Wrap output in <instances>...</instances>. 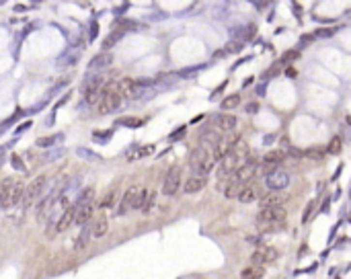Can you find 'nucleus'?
<instances>
[{"mask_svg":"<svg viewBox=\"0 0 351 279\" xmlns=\"http://www.w3.org/2000/svg\"><path fill=\"white\" fill-rule=\"evenodd\" d=\"M277 259V250L271 247H259L253 255H251V265L253 267H265L267 263Z\"/></svg>","mask_w":351,"mask_h":279,"instance_id":"nucleus-10","label":"nucleus"},{"mask_svg":"<svg viewBox=\"0 0 351 279\" xmlns=\"http://www.w3.org/2000/svg\"><path fill=\"white\" fill-rule=\"evenodd\" d=\"M286 207H271V209H261L257 216V222H269V224H281L286 220Z\"/></svg>","mask_w":351,"mask_h":279,"instance_id":"nucleus-12","label":"nucleus"},{"mask_svg":"<svg viewBox=\"0 0 351 279\" xmlns=\"http://www.w3.org/2000/svg\"><path fill=\"white\" fill-rule=\"evenodd\" d=\"M60 197V191H56V193H51L49 197H46L44 202L39 203V207H37V220L39 222H44L46 220V216L49 214V209H51V205L56 203V199Z\"/></svg>","mask_w":351,"mask_h":279,"instance_id":"nucleus-24","label":"nucleus"},{"mask_svg":"<svg viewBox=\"0 0 351 279\" xmlns=\"http://www.w3.org/2000/svg\"><path fill=\"white\" fill-rule=\"evenodd\" d=\"M122 91H119V84L115 82H107L103 84V91H101V97L97 103V111L99 115H109V113H115L119 107H122Z\"/></svg>","mask_w":351,"mask_h":279,"instance_id":"nucleus-1","label":"nucleus"},{"mask_svg":"<svg viewBox=\"0 0 351 279\" xmlns=\"http://www.w3.org/2000/svg\"><path fill=\"white\" fill-rule=\"evenodd\" d=\"M189 162H191L193 172L205 174V177H208V172L214 169V164H216V160H214L212 152L208 150V148H203V146H195V148H193V150H191V156H189Z\"/></svg>","mask_w":351,"mask_h":279,"instance_id":"nucleus-3","label":"nucleus"},{"mask_svg":"<svg viewBox=\"0 0 351 279\" xmlns=\"http://www.w3.org/2000/svg\"><path fill=\"white\" fill-rule=\"evenodd\" d=\"M238 105H241V97H238V94H230V97H226L222 101V109L230 111V109H236Z\"/></svg>","mask_w":351,"mask_h":279,"instance_id":"nucleus-32","label":"nucleus"},{"mask_svg":"<svg viewBox=\"0 0 351 279\" xmlns=\"http://www.w3.org/2000/svg\"><path fill=\"white\" fill-rule=\"evenodd\" d=\"M263 271H265L263 267H253L251 265V267H246L244 271L241 273V279H261L263 277Z\"/></svg>","mask_w":351,"mask_h":279,"instance_id":"nucleus-30","label":"nucleus"},{"mask_svg":"<svg viewBox=\"0 0 351 279\" xmlns=\"http://www.w3.org/2000/svg\"><path fill=\"white\" fill-rule=\"evenodd\" d=\"M148 191L144 189L142 185H132L125 189V193L122 195V202H119V207H117V216H125L127 212L132 209H140L142 203H144V197H146Z\"/></svg>","mask_w":351,"mask_h":279,"instance_id":"nucleus-2","label":"nucleus"},{"mask_svg":"<svg viewBox=\"0 0 351 279\" xmlns=\"http://www.w3.org/2000/svg\"><path fill=\"white\" fill-rule=\"evenodd\" d=\"M11 164H13V169L21 170V172H25V170H27V167H25V164H23V160H21V156H16V154H13V156H11Z\"/></svg>","mask_w":351,"mask_h":279,"instance_id":"nucleus-38","label":"nucleus"},{"mask_svg":"<svg viewBox=\"0 0 351 279\" xmlns=\"http://www.w3.org/2000/svg\"><path fill=\"white\" fill-rule=\"evenodd\" d=\"M243 49V43L241 41H230L226 46V54H236V51Z\"/></svg>","mask_w":351,"mask_h":279,"instance_id":"nucleus-39","label":"nucleus"},{"mask_svg":"<svg viewBox=\"0 0 351 279\" xmlns=\"http://www.w3.org/2000/svg\"><path fill=\"white\" fill-rule=\"evenodd\" d=\"M97 29H99L97 27V21H91V41L97 37Z\"/></svg>","mask_w":351,"mask_h":279,"instance_id":"nucleus-44","label":"nucleus"},{"mask_svg":"<svg viewBox=\"0 0 351 279\" xmlns=\"http://www.w3.org/2000/svg\"><path fill=\"white\" fill-rule=\"evenodd\" d=\"M76 212H78V209H76V205H74V203H72L70 207H68V209H64V214L60 216V220L56 222V232H58V234L66 232V230L74 224V220H76Z\"/></svg>","mask_w":351,"mask_h":279,"instance_id":"nucleus-15","label":"nucleus"},{"mask_svg":"<svg viewBox=\"0 0 351 279\" xmlns=\"http://www.w3.org/2000/svg\"><path fill=\"white\" fill-rule=\"evenodd\" d=\"M257 172H259V162L253 160V158H249L241 169H238V170L232 174V179L238 183V185L244 187V185H251V183L255 181Z\"/></svg>","mask_w":351,"mask_h":279,"instance_id":"nucleus-8","label":"nucleus"},{"mask_svg":"<svg viewBox=\"0 0 351 279\" xmlns=\"http://www.w3.org/2000/svg\"><path fill=\"white\" fill-rule=\"evenodd\" d=\"M95 195H97L95 187H87L84 191H80V193H78V197H76L74 205H76V207H82V205H87V203H92V202H95Z\"/></svg>","mask_w":351,"mask_h":279,"instance_id":"nucleus-26","label":"nucleus"},{"mask_svg":"<svg viewBox=\"0 0 351 279\" xmlns=\"http://www.w3.org/2000/svg\"><path fill=\"white\" fill-rule=\"evenodd\" d=\"M259 197H261V189H259V185L251 183V185H244V187L241 189V193H238V202H241V203H253V202H257Z\"/></svg>","mask_w":351,"mask_h":279,"instance_id":"nucleus-19","label":"nucleus"},{"mask_svg":"<svg viewBox=\"0 0 351 279\" xmlns=\"http://www.w3.org/2000/svg\"><path fill=\"white\" fill-rule=\"evenodd\" d=\"M183 136H185V127H181L179 132H175L173 136H170V140H177V138H183Z\"/></svg>","mask_w":351,"mask_h":279,"instance_id":"nucleus-48","label":"nucleus"},{"mask_svg":"<svg viewBox=\"0 0 351 279\" xmlns=\"http://www.w3.org/2000/svg\"><path fill=\"white\" fill-rule=\"evenodd\" d=\"M101 91H103V78L101 74L91 72L87 74L82 82V93H84V103L87 105H97L99 97H101Z\"/></svg>","mask_w":351,"mask_h":279,"instance_id":"nucleus-5","label":"nucleus"},{"mask_svg":"<svg viewBox=\"0 0 351 279\" xmlns=\"http://www.w3.org/2000/svg\"><path fill=\"white\" fill-rule=\"evenodd\" d=\"M46 189H47V174H39V177H35V179L29 183V187H25L23 205L25 207H31L33 203H37L39 199L44 197Z\"/></svg>","mask_w":351,"mask_h":279,"instance_id":"nucleus-4","label":"nucleus"},{"mask_svg":"<svg viewBox=\"0 0 351 279\" xmlns=\"http://www.w3.org/2000/svg\"><path fill=\"white\" fill-rule=\"evenodd\" d=\"M181 179H183V169L179 164H173L167 170L165 181H162V195H167V197L177 195L179 189H181Z\"/></svg>","mask_w":351,"mask_h":279,"instance_id":"nucleus-6","label":"nucleus"},{"mask_svg":"<svg viewBox=\"0 0 351 279\" xmlns=\"http://www.w3.org/2000/svg\"><path fill=\"white\" fill-rule=\"evenodd\" d=\"M154 152V148L152 146H144V148H138V150H130L127 152V160H138V158H142V156H148V154H152Z\"/></svg>","mask_w":351,"mask_h":279,"instance_id":"nucleus-31","label":"nucleus"},{"mask_svg":"<svg viewBox=\"0 0 351 279\" xmlns=\"http://www.w3.org/2000/svg\"><path fill=\"white\" fill-rule=\"evenodd\" d=\"M296 58H298V51H290V54L284 56V62H292V60H296Z\"/></svg>","mask_w":351,"mask_h":279,"instance_id":"nucleus-46","label":"nucleus"},{"mask_svg":"<svg viewBox=\"0 0 351 279\" xmlns=\"http://www.w3.org/2000/svg\"><path fill=\"white\" fill-rule=\"evenodd\" d=\"M284 228V222L281 224H269V222H257V230L263 234H271V232H279Z\"/></svg>","mask_w":351,"mask_h":279,"instance_id":"nucleus-29","label":"nucleus"},{"mask_svg":"<svg viewBox=\"0 0 351 279\" xmlns=\"http://www.w3.org/2000/svg\"><path fill=\"white\" fill-rule=\"evenodd\" d=\"M64 136L62 134H58V136H46V138H39L37 140V146L39 148H54L58 142H62Z\"/></svg>","mask_w":351,"mask_h":279,"instance_id":"nucleus-28","label":"nucleus"},{"mask_svg":"<svg viewBox=\"0 0 351 279\" xmlns=\"http://www.w3.org/2000/svg\"><path fill=\"white\" fill-rule=\"evenodd\" d=\"M123 33H125V31H122V29H119L117 33H111V35H109V37H107L105 41H103V47H105V51H107V49H111V47H113V46H115V43H117L119 39H122V37H123Z\"/></svg>","mask_w":351,"mask_h":279,"instance_id":"nucleus-33","label":"nucleus"},{"mask_svg":"<svg viewBox=\"0 0 351 279\" xmlns=\"http://www.w3.org/2000/svg\"><path fill=\"white\" fill-rule=\"evenodd\" d=\"M236 117L234 115H228V113H222L214 119V125H216V132L218 134H232L236 129Z\"/></svg>","mask_w":351,"mask_h":279,"instance_id":"nucleus-14","label":"nucleus"},{"mask_svg":"<svg viewBox=\"0 0 351 279\" xmlns=\"http://www.w3.org/2000/svg\"><path fill=\"white\" fill-rule=\"evenodd\" d=\"M218 187L222 189V193H224L226 199H238V193H241V189H243V185H238V183L232 177H230L226 183L218 185Z\"/></svg>","mask_w":351,"mask_h":279,"instance_id":"nucleus-23","label":"nucleus"},{"mask_svg":"<svg viewBox=\"0 0 351 279\" xmlns=\"http://www.w3.org/2000/svg\"><path fill=\"white\" fill-rule=\"evenodd\" d=\"M16 181L13 177H6L2 183H0V207H13V193H15Z\"/></svg>","mask_w":351,"mask_h":279,"instance_id":"nucleus-11","label":"nucleus"},{"mask_svg":"<svg viewBox=\"0 0 351 279\" xmlns=\"http://www.w3.org/2000/svg\"><path fill=\"white\" fill-rule=\"evenodd\" d=\"M205 185H208V177H205V174H199V172H193L189 179H185L183 191L187 195H193V193H199Z\"/></svg>","mask_w":351,"mask_h":279,"instance_id":"nucleus-13","label":"nucleus"},{"mask_svg":"<svg viewBox=\"0 0 351 279\" xmlns=\"http://www.w3.org/2000/svg\"><path fill=\"white\" fill-rule=\"evenodd\" d=\"M339 150H341V140L337 138V140H333V142H331L329 152H339Z\"/></svg>","mask_w":351,"mask_h":279,"instance_id":"nucleus-42","label":"nucleus"},{"mask_svg":"<svg viewBox=\"0 0 351 279\" xmlns=\"http://www.w3.org/2000/svg\"><path fill=\"white\" fill-rule=\"evenodd\" d=\"M238 142H241V136H238V134H234V132L232 134H224L220 138V142L214 146V152H212L214 160H224L226 156L234 150V146Z\"/></svg>","mask_w":351,"mask_h":279,"instance_id":"nucleus-7","label":"nucleus"},{"mask_svg":"<svg viewBox=\"0 0 351 279\" xmlns=\"http://www.w3.org/2000/svg\"><path fill=\"white\" fill-rule=\"evenodd\" d=\"M142 124L140 119H119V125H130V127H138Z\"/></svg>","mask_w":351,"mask_h":279,"instance_id":"nucleus-40","label":"nucleus"},{"mask_svg":"<svg viewBox=\"0 0 351 279\" xmlns=\"http://www.w3.org/2000/svg\"><path fill=\"white\" fill-rule=\"evenodd\" d=\"M115 195H117V191H113V189H111L109 193L105 195V199H103V202H101V207H103V209H109V207H113V205H115Z\"/></svg>","mask_w":351,"mask_h":279,"instance_id":"nucleus-36","label":"nucleus"},{"mask_svg":"<svg viewBox=\"0 0 351 279\" xmlns=\"http://www.w3.org/2000/svg\"><path fill=\"white\" fill-rule=\"evenodd\" d=\"M312 209H314V202H312V203H308V209H306V214L302 216V220H304V222H308V220H310V216H312Z\"/></svg>","mask_w":351,"mask_h":279,"instance_id":"nucleus-43","label":"nucleus"},{"mask_svg":"<svg viewBox=\"0 0 351 279\" xmlns=\"http://www.w3.org/2000/svg\"><path fill=\"white\" fill-rule=\"evenodd\" d=\"M76 154H78L80 158H87V160H101V156H99V154L87 150V148H78V150H76Z\"/></svg>","mask_w":351,"mask_h":279,"instance_id":"nucleus-37","label":"nucleus"},{"mask_svg":"<svg viewBox=\"0 0 351 279\" xmlns=\"http://www.w3.org/2000/svg\"><path fill=\"white\" fill-rule=\"evenodd\" d=\"M220 138H222V134H218L216 129H205V132L199 134V142H201L199 146H203V148H210L212 146L214 148V146L220 142Z\"/></svg>","mask_w":351,"mask_h":279,"instance_id":"nucleus-25","label":"nucleus"},{"mask_svg":"<svg viewBox=\"0 0 351 279\" xmlns=\"http://www.w3.org/2000/svg\"><path fill=\"white\" fill-rule=\"evenodd\" d=\"M23 195H25V185L21 181H16V187H15V193H13V205L23 203Z\"/></svg>","mask_w":351,"mask_h":279,"instance_id":"nucleus-35","label":"nucleus"},{"mask_svg":"<svg viewBox=\"0 0 351 279\" xmlns=\"http://www.w3.org/2000/svg\"><path fill=\"white\" fill-rule=\"evenodd\" d=\"M76 209H78V212H76V220H74V224L82 228L84 224H89V222L92 220V216H95V209H97V203L92 202V203H87V205L76 207Z\"/></svg>","mask_w":351,"mask_h":279,"instance_id":"nucleus-18","label":"nucleus"},{"mask_svg":"<svg viewBox=\"0 0 351 279\" xmlns=\"http://www.w3.org/2000/svg\"><path fill=\"white\" fill-rule=\"evenodd\" d=\"M111 64H113V56L109 54V51H101V54H97L95 58L91 60V64L89 68L95 72V70H103V68H109Z\"/></svg>","mask_w":351,"mask_h":279,"instance_id":"nucleus-21","label":"nucleus"},{"mask_svg":"<svg viewBox=\"0 0 351 279\" xmlns=\"http://www.w3.org/2000/svg\"><path fill=\"white\" fill-rule=\"evenodd\" d=\"M259 111V103H249L246 105V113H257Z\"/></svg>","mask_w":351,"mask_h":279,"instance_id":"nucleus-45","label":"nucleus"},{"mask_svg":"<svg viewBox=\"0 0 351 279\" xmlns=\"http://www.w3.org/2000/svg\"><path fill=\"white\" fill-rule=\"evenodd\" d=\"M284 160H286V152L284 150H271V152H267L263 156V169H265V172L277 169L279 164H284Z\"/></svg>","mask_w":351,"mask_h":279,"instance_id":"nucleus-16","label":"nucleus"},{"mask_svg":"<svg viewBox=\"0 0 351 279\" xmlns=\"http://www.w3.org/2000/svg\"><path fill=\"white\" fill-rule=\"evenodd\" d=\"M29 127H31V121H27V124H23V125H19V127H16V129H15V134H16V136H21V134H25V132H27V129H29Z\"/></svg>","mask_w":351,"mask_h":279,"instance_id":"nucleus-41","label":"nucleus"},{"mask_svg":"<svg viewBox=\"0 0 351 279\" xmlns=\"http://www.w3.org/2000/svg\"><path fill=\"white\" fill-rule=\"evenodd\" d=\"M91 238H92V222H89V224H84V226H82L80 234H78V236H76V240H74L76 248H78V250H84V248L89 247Z\"/></svg>","mask_w":351,"mask_h":279,"instance_id":"nucleus-22","label":"nucleus"},{"mask_svg":"<svg viewBox=\"0 0 351 279\" xmlns=\"http://www.w3.org/2000/svg\"><path fill=\"white\" fill-rule=\"evenodd\" d=\"M107 230H109V222L105 216H101L99 220L92 222V238H103L107 234Z\"/></svg>","mask_w":351,"mask_h":279,"instance_id":"nucleus-27","label":"nucleus"},{"mask_svg":"<svg viewBox=\"0 0 351 279\" xmlns=\"http://www.w3.org/2000/svg\"><path fill=\"white\" fill-rule=\"evenodd\" d=\"M290 174L279 170V169H273L265 172V185L269 187V191H284L290 185Z\"/></svg>","mask_w":351,"mask_h":279,"instance_id":"nucleus-9","label":"nucleus"},{"mask_svg":"<svg viewBox=\"0 0 351 279\" xmlns=\"http://www.w3.org/2000/svg\"><path fill=\"white\" fill-rule=\"evenodd\" d=\"M154 202H156V193H146V197H144V203H142V207H140V212L142 214H148L150 209H152V205H154Z\"/></svg>","mask_w":351,"mask_h":279,"instance_id":"nucleus-34","label":"nucleus"},{"mask_svg":"<svg viewBox=\"0 0 351 279\" xmlns=\"http://www.w3.org/2000/svg\"><path fill=\"white\" fill-rule=\"evenodd\" d=\"M6 148L8 146H0V167L4 164V156H6Z\"/></svg>","mask_w":351,"mask_h":279,"instance_id":"nucleus-47","label":"nucleus"},{"mask_svg":"<svg viewBox=\"0 0 351 279\" xmlns=\"http://www.w3.org/2000/svg\"><path fill=\"white\" fill-rule=\"evenodd\" d=\"M119 91H122L123 99L138 101V82L132 80V78H122V80H119Z\"/></svg>","mask_w":351,"mask_h":279,"instance_id":"nucleus-17","label":"nucleus"},{"mask_svg":"<svg viewBox=\"0 0 351 279\" xmlns=\"http://www.w3.org/2000/svg\"><path fill=\"white\" fill-rule=\"evenodd\" d=\"M284 195H279L277 191H269L267 195L261 197V209H271V207H284Z\"/></svg>","mask_w":351,"mask_h":279,"instance_id":"nucleus-20","label":"nucleus"}]
</instances>
